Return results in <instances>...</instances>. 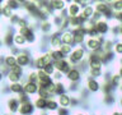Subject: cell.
I'll use <instances>...</instances> for the list:
<instances>
[{"label":"cell","instance_id":"6da1fadb","mask_svg":"<svg viewBox=\"0 0 122 115\" xmlns=\"http://www.w3.org/2000/svg\"><path fill=\"white\" fill-rule=\"evenodd\" d=\"M86 58H88L86 49L84 46H76L72 50V52L67 56V60L70 61V64L72 67H79V64L85 63Z\"/></svg>","mask_w":122,"mask_h":115},{"label":"cell","instance_id":"7a4b0ae2","mask_svg":"<svg viewBox=\"0 0 122 115\" xmlns=\"http://www.w3.org/2000/svg\"><path fill=\"white\" fill-rule=\"evenodd\" d=\"M3 105H4V111L5 113H9V114H13V115H17L18 114V110L20 107V102L17 96H6L4 97L3 100Z\"/></svg>","mask_w":122,"mask_h":115},{"label":"cell","instance_id":"3957f363","mask_svg":"<svg viewBox=\"0 0 122 115\" xmlns=\"http://www.w3.org/2000/svg\"><path fill=\"white\" fill-rule=\"evenodd\" d=\"M33 55L29 51V49H23L17 55V64L25 69H32L33 64Z\"/></svg>","mask_w":122,"mask_h":115},{"label":"cell","instance_id":"277c9868","mask_svg":"<svg viewBox=\"0 0 122 115\" xmlns=\"http://www.w3.org/2000/svg\"><path fill=\"white\" fill-rule=\"evenodd\" d=\"M18 33H20L22 36H24V38L27 40L28 45H36L38 42V36H37V31L33 27H24V28H19L17 29Z\"/></svg>","mask_w":122,"mask_h":115},{"label":"cell","instance_id":"5b68a950","mask_svg":"<svg viewBox=\"0 0 122 115\" xmlns=\"http://www.w3.org/2000/svg\"><path fill=\"white\" fill-rule=\"evenodd\" d=\"M84 79V72L79 67H72L69 73L65 75V80L67 83H80Z\"/></svg>","mask_w":122,"mask_h":115},{"label":"cell","instance_id":"8992f818","mask_svg":"<svg viewBox=\"0 0 122 115\" xmlns=\"http://www.w3.org/2000/svg\"><path fill=\"white\" fill-rule=\"evenodd\" d=\"M85 86L84 88L89 92V93H99L102 92V83L99 82V79H94L89 75H85Z\"/></svg>","mask_w":122,"mask_h":115},{"label":"cell","instance_id":"52a82bcc","mask_svg":"<svg viewBox=\"0 0 122 115\" xmlns=\"http://www.w3.org/2000/svg\"><path fill=\"white\" fill-rule=\"evenodd\" d=\"M56 31L55 26L52 24L51 19H47V21L40 22L38 23V32H40L42 36H50Z\"/></svg>","mask_w":122,"mask_h":115},{"label":"cell","instance_id":"ba28073f","mask_svg":"<svg viewBox=\"0 0 122 115\" xmlns=\"http://www.w3.org/2000/svg\"><path fill=\"white\" fill-rule=\"evenodd\" d=\"M50 50H60V47L62 46V41H61V31H55L48 40Z\"/></svg>","mask_w":122,"mask_h":115},{"label":"cell","instance_id":"9c48e42d","mask_svg":"<svg viewBox=\"0 0 122 115\" xmlns=\"http://www.w3.org/2000/svg\"><path fill=\"white\" fill-rule=\"evenodd\" d=\"M66 13H67V17L69 18L79 17V15L81 14V6L79 5L78 0H75V1H67Z\"/></svg>","mask_w":122,"mask_h":115},{"label":"cell","instance_id":"30bf717a","mask_svg":"<svg viewBox=\"0 0 122 115\" xmlns=\"http://www.w3.org/2000/svg\"><path fill=\"white\" fill-rule=\"evenodd\" d=\"M23 91L24 93H27L29 97H36L38 95V91H40V86L38 83H33V82H28V80H24L23 82Z\"/></svg>","mask_w":122,"mask_h":115},{"label":"cell","instance_id":"8fae6325","mask_svg":"<svg viewBox=\"0 0 122 115\" xmlns=\"http://www.w3.org/2000/svg\"><path fill=\"white\" fill-rule=\"evenodd\" d=\"M111 23L106 19H101V21L95 22V29L99 36H106V34L111 33Z\"/></svg>","mask_w":122,"mask_h":115},{"label":"cell","instance_id":"7c38bea8","mask_svg":"<svg viewBox=\"0 0 122 115\" xmlns=\"http://www.w3.org/2000/svg\"><path fill=\"white\" fill-rule=\"evenodd\" d=\"M36 107H34L33 102H25V104H20V107L18 110L17 115H36Z\"/></svg>","mask_w":122,"mask_h":115},{"label":"cell","instance_id":"4fadbf2b","mask_svg":"<svg viewBox=\"0 0 122 115\" xmlns=\"http://www.w3.org/2000/svg\"><path fill=\"white\" fill-rule=\"evenodd\" d=\"M37 72H38V86H40V88H47L53 82L52 77L47 75L43 70H37Z\"/></svg>","mask_w":122,"mask_h":115},{"label":"cell","instance_id":"5bb4252c","mask_svg":"<svg viewBox=\"0 0 122 115\" xmlns=\"http://www.w3.org/2000/svg\"><path fill=\"white\" fill-rule=\"evenodd\" d=\"M55 64V68H56V70H59L64 75H66L69 70L72 68V65L70 64V61H69L67 59H64V60H60V61H56V63H53Z\"/></svg>","mask_w":122,"mask_h":115},{"label":"cell","instance_id":"9a60e30c","mask_svg":"<svg viewBox=\"0 0 122 115\" xmlns=\"http://www.w3.org/2000/svg\"><path fill=\"white\" fill-rule=\"evenodd\" d=\"M34 107H36V110L38 113H43V111H47V100L45 98H41V97H33L32 100Z\"/></svg>","mask_w":122,"mask_h":115},{"label":"cell","instance_id":"2e32d148","mask_svg":"<svg viewBox=\"0 0 122 115\" xmlns=\"http://www.w3.org/2000/svg\"><path fill=\"white\" fill-rule=\"evenodd\" d=\"M51 5H52V9L55 12V14H61V12L66 10L67 1H64V0H52Z\"/></svg>","mask_w":122,"mask_h":115},{"label":"cell","instance_id":"e0dca14e","mask_svg":"<svg viewBox=\"0 0 122 115\" xmlns=\"http://www.w3.org/2000/svg\"><path fill=\"white\" fill-rule=\"evenodd\" d=\"M61 41H62V45L74 46V33H72V31L71 29L62 31V32H61Z\"/></svg>","mask_w":122,"mask_h":115},{"label":"cell","instance_id":"ac0fdd59","mask_svg":"<svg viewBox=\"0 0 122 115\" xmlns=\"http://www.w3.org/2000/svg\"><path fill=\"white\" fill-rule=\"evenodd\" d=\"M94 1H90L88 5L84 8V9L81 10V17L85 19V21H90L92 18H93V15H94V13H95V10H94Z\"/></svg>","mask_w":122,"mask_h":115},{"label":"cell","instance_id":"d6986e66","mask_svg":"<svg viewBox=\"0 0 122 115\" xmlns=\"http://www.w3.org/2000/svg\"><path fill=\"white\" fill-rule=\"evenodd\" d=\"M57 101H59V105L60 107H66V109H69L71 105V95L69 93V92H66V93L64 95H60L57 96Z\"/></svg>","mask_w":122,"mask_h":115},{"label":"cell","instance_id":"ffe728a7","mask_svg":"<svg viewBox=\"0 0 122 115\" xmlns=\"http://www.w3.org/2000/svg\"><path fill=\"white\" fill-rule=\"evenodd\" d=\"M111 1H94V10L97 12V13H99V14H104L107 10L111 8V4H109Z\"/></svg>","mask_w":122,"mask_h":115},{"label":"cell","instance_id":"44dd1931","mask_svg":"<svg viewBox=\"0 0 122 115\" xmlns=\"http://www.w3.org/2000/svg\"><path fill=\"white\" fill-rule=\"evenodd\" d=\"M27 40L24 38V36H22L20 33H18V32H15L14 34V46L15 47H18V49H27Z\"/></svg>","mask_w":122,"mask_h":115},{"label":"cell","instance_id":"7402d4cb","mask_svg":"<svg viewBox=\"0 0 122 115\" xmlns=\"http://www.w3.org/2000/svg\"><path fill=\"white\" fill-rule=\"evenodd\" d=\"M14 14H15V12H14L13 9H10V8L5 4V1H4L3 6H1V21L8 22Z\"/></svg>","mask_w":122,"mask_h":115},{"label":"cell","instance_id":"603a6c76","mask_svg":"<svg viewBox=\"0 0 122 115\" xmlns=\"http://www.w3.org/2000/svg\"><path fill=\"white\" fill-rule=\"evenodd\" d=\"M108 82H109L111 86H112L113 90H120V87L122 84V78L118 75L117 72H114V73H112V75H111V78H109Z\"/></svg>","mask_w":122,"mask_h":115},{"label":"cell","instance_id":"cb8c5ba5","mask_svg":"<svg viewBox=\"0 0 122 115\" xmlns=\"http://www.w3.org/2000/svg\"><path fill=\"white\" fill-rule=\"evenodd\" d=\"M67 92V83L62 80V82H55V97L60 95H64Z\"/></svg>","mask_w":122,"mask_h":115},{"label":"cell","instance_id":"d4e9b609","mask_svg":"<svg viewBox=\"0 0 122 115\" xmlns=\"http://www.w3.org/2000/svg\"><path fill=\"white\" fill-rule=\"evenodd\" d=\"M5 4L10 9H13L15 13H19V12L23 10V1H18V0H6Z\"/></svg>","mask_w":122,"mask_h":115},{"label":"cell","instance_id":"484cf974","mask_svg":"<svg viewBox=\"0 0 122 115\" xmlns=\"http://www.w3.org/2000/svg\"><path fill=\"white\" fill-rule=\"evenodd\" d=\"M24 80L33 82V83H38V72L36 70V69H27Z\"/></svg>","mask_w":122,"mask_h":115},{"label":"cell","instance_id":"4316f807","mask_svg":"<svg viewBox=\"0 0 122 115\" xmlns=\"http://www.w3.org/2000/svg\"><path fill=\"white\" fill-rule=\"evenodd\" d=\"M23 82H24V80H23ZM23 82H18V83H11V84H9L10 95L18 96V95H20L22 92H24V91H23Z\"/></svg>","mask_w":122,"mask_h":115},{"label":"cell","instance_id":"83f0119b","mask_svg":"<svg viewBox=\"0 0 122 115\" xmlns=\"http://www.w3.org/2000/svg\"><path fill=\"white\" fill-rule=\"evenodd\" d=\"M48 55H50V58H51V60L53 61V63L60 61V60H64V59H67V58L65 56L64 54L60 51V50H50Z\"/></svg>","mask_w":122,"mask_h":115},{"label":"cell","instance_id":"f1b7e54d","mask_svg":"<svg viewBox=\"0 0 122 115\" xmlns=\"http://www.w3.org/2000/svg\"><path fill=\"white\" fill-rule=\"evenodd\" d=\"M59 109H60V105H59V101H57L56 97L47 100V111L48 113H56Z\"/></svg>","mask_w":122,"mask_h":115},{"label":"cell","instance_id":"f546056e","mask_svg":"<svg viewBox=\"0 0 122 115\" xmlns=\"http://www.w3.org/2000/svg\"><path fill=\"white\" fill-rule=\"evenodd\" d=\"M103 74H104V70H103V69H97V68L88 69V75L92 77V78H94V79H102Z\"/></svg>","mask_w":122,"mask_h":115},{"label":"cell","instance_id":"4dcf8cb0","mask_svg":"<svg viewBox=\"0 0 122 115\" xmlns=\"http://www.w3.org/2000/svg\"><path fill=\"white\" fill-rule=\"evenodd\" d=\"M23 77H20V75H18V74H15V73H13V72H9L6 74V83H9V84H11V83H18V82H23Z\"/></svg>","mask_w":122,"mask_h":115},{"label":"cell","instance_id":"1f68e13d","mask_svg":"<svg viewBox=\"0 0 122 115\" xmlns=\"http://www.w3.org/2000/svg\"><path fill=\"white\" fill-rule=\"evenodd\" d=\"M102 101L106 106H112L116 104V97L113 93H108V95H102Z\"/></svg>","mask_w":122,"mask_h":115},{"label":"cell","instance_id":"d6a6232c","mask_svg":"<svg viewBox=\"0 0 122 115\" xmlns=\"http://www.w3.org/2000/svg\"><path fill=\"white\" fill-rule=\"evenodd\" d=\"M109 4H111V9L114 14L122 13V0H113Z\"/></svg>","mask_w":122,"mask_h":115},{"label":"cell","instance_id":"836d02e7","mask_svg":"<svg viewBox=\"0 0 122 115\" xmlns=\"http://www.w3.org/2000/svg\"><path fill=\"white\" fill-rule=\"evenodd\" d=\"M14 65H17V56L11 55V54H5V67L6 68H13Z\"/></svg>","mask_w":122,"mask_h":115},{"label":"cell","instance_id":"e575fe53","mask_svg":"<svg viewBox=\"0 0 122 115\" xmlns=\"http://www.w3.org/2000/svg\"><path fill=\"white\" fill-rule=\"evenodd\" d=\"M43 72H45L47 75H50V77H52L53 74H55L56 68H55V64H53V61H50V63H47V64L45 65Z\"/></svg>","mask_w":122,"mask_h":115},{"label":"cell","instance_id":"d590c367","mask_svg":"<svg viewBox=\"0 0 122 115\" xmlns=\"http://www.w3.org/2000/svg\"><path fill=\"white\" fill-rule=\"evenodd\" d=\"M10 72H13V73H15V74H18V75H20V77H23V78H24V77H25V73H27V69L17 64V65H14L13 68H10Z\"/></svg>","mask_w":122,"mask_h":115},{"label":"cell","instance_id":"8d00e7d4","mask_svg":"<svg viewBox=\"0 0 122 115\" xmlns=\"http://www.w3.org/2000/svg\"><path fill=\"white\" fill-rule=\"evenodd\" d=\"M37 97H41V98H45V100H50V98H52L53 96H52L51 93H50V92H48L47 90H46V88H40Z\"/></svg>","mask_w":122,"mask_h":115},{"label":"cell","instance_id":"74e56055","mask_svg":"<svg viewBox=\"0 0 122 115\" xmlns=\"http://www.w3.org/2000/svg\"><path fill=\"white\" fill-rule=\"evenodd\" d=\"M112 51L114 52V55H120V56L122 55V40H118L114 42Z\"/></svg>","mask_w":122,"mask_h":115},{"label":"cell","instance_id":"f35d334b","mask_svg":"<svg viewBox=\"0 0 122 115\" xmlns=\"http://www.w3.org/2000/svg\"><path fill=\"white\" fill-rule=\"evenodd\" d=\"M72 50H74V46H71V45H62V46L60 47V51L62 52L66 58L72 52Z\"/></svg>","mask_w":122,"mask_h":115},{"label":"cell","instance_id":"ab89813d","mask_svg":"<svg viewBox=\"0 0 122 115\" xmlns=\"http://www.w3.org/2000/svg\"><path fill=\"white\" fill-rule=\"evenodd\" d=\"M52 79H53V82H62V80H65V75L61 72L56 70L55 74L52 75Z\"/></svg>","mask_w":122,"mask_h":115},{"label":"cell","instance_id":"60d3db41","mask_svg":"<svg viewBox=\"0 0 122 115\" xmlns=\"http://www.w3.org/2000/svg\"><path fill=\"white\" fill-rule=\"evenodd\" d=\"M57 115H70V109H66V107H60L59 110L56 111Z\"/></svg>","mask_w":122,"mask_h":115},{"label":"cell","instance_id":"b9f144b4","mask_svg":"<svg viewBox=\"0 0 122 115\" xmlns=\"http://www.w3.org/2000/svg\"><path fill=\"white\" fill-rule=\"evenodd\" d=\"M5 82H6V75H5V73L0 69V86H3Z\"/></svg>","mask_w":122,"mask_h":115},{"label":"cell","instance_id":"7bdbcfd3","mask_svg":"<svg viewBox=\"0 0 122 115\" xmlns=\"http://www.w3.org/2000/svg\"><path fill=\"white\" fill-rule=\"evenodd\" d=\"M5 27H6V26H4V24H3V21H0V36L3 34L4 29H5Z\"/></svg>","mask_w":122,"mask_h":115},{"label":"cell","instance_id":"ee69618b","mask_svg":"<svg viewBox=\"0 0 122 115\" xmlns=\"http://www.w3.org/2000/svg\"><path fill=\"white\" fill-rule=\"evenodd\" d=\"M116 72L118 73V75H120L121 78H122V65H118L117 69H116Z\"/></svg>","mask_w":122,"mask_h":115},{"label":"cell","instance_id":"f6af8a7d","mask_svg":"<svg viewBox=\"0 0 122 115\" xmlns=\"http://www.w3.org/2000/svg\"><path fill=\"white\" fill-rule=\"evenodd\" d=\"M74 115H88L85 111H81V110H79V111H76V113L74 114Z\"/></svg>","mask_w":122,"mask_h":115},{"label":"cell","instance_id":"bcb514c9","mask_svg":"<svg viewBox=\"0 0 122 115\" xmlns=\"http://www.w3.org/2000/svg\"><path fill=\"white\" fill-rule=\"evenodd\" d=\"M118 37L122 38V24H120V29H118Z\"/></svg>","mask_w":122,"mask_h":115},{"label":"cell","instance_id":"7dc6e473","mask_svg":"<svg viewBox=\"0 0 122 115\" xmlns=\"http://www.w3.org/2000/svg\"><path fill=\"white\" fill-rule=\"evenodd\" d=\"M3 49H4V42H3L1 36H0V50H3Z\"/></svg>","mask_w":122,"mask_h":115},{"label":"cell","instance_id":"c3c4849f","mask_svg":"<svg viewBox=\"0 0 122 115\" xmlns=\"http://www.w3.org/2000/svg\"><path fill=\"white\" fill-rule=\"evenodd\" d=\"M118 102H120V106L122 107V93H121V96H120V100H118Z\"/></svg>","mask_w":122,"mask_h":115},{"label":"cell","instance_id":"681fc988","mask_svg":"<svg viewBox=\"0 0 122 115\" xmlns=\"http://www.w3.org/2000/svg\"><path fill=\"white\" fill-rule=\"evenodd\" d=\"M1 106H3V100L0 98V110H1Z\"/></svg>","mask_w":122,"mask_h":115},{"label":"cell","instance_id":"f907efd6","mask_svg":"<svg viewBox=\"0 0 122 115\" xmlns=\"http://www.w3.org/2000/svg\"><path fill=\"white\" fill-rule=\"evenodd\" d=\"M47 115H57L56 113H47Z\"/></svg>","mask_w":122,"mask_h":115},{"label":"cell","instance_id":"816d5d0a","mask_svg":"<svg viewBox=\"0 0 122 115\" xmlns=\"http://www.w3.org/2000/svg\"><path fill=\"white\" fill-rule=\"evenodd\" d=\"M3 115H13V114H9V113H5V111H4V113H3Z\"/></svg>","mask_w":122,"mask_h":115},{"label":"cell","instance_id":"f5cc1de1","mask_svg":"<svg viewBox=\"0 0 122 115\" xmlns=\"http://www.w3.org/2000/svg\"><path fill=\"white\" fill-rule=\"evenodd\" d=\"M0 96H1V91H0Z\"/></svg>","mask_w":122,"mask_h":115}]
</instances>
